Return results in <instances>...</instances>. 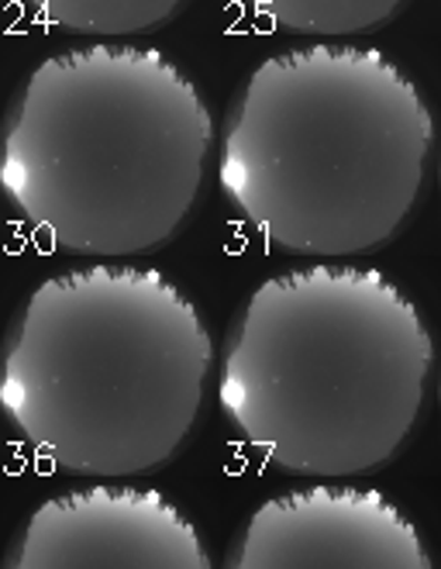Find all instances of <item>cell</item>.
I'll use <instances>...</instances> for the list:
<instances>
[{"label":"cell","instance_id":"9","mask_svg":"<svg viewBox=\"0 0 441 569\" xmlns=\"http://www.w3.org/2000/svg\"><path fill=\"white\" fill-rule=\"evenodd\" d=\"M438 400H441V383H438Z\"/></svg>","mask_w":441,"mask_h":569},{"label":"cell","instance_id":"2","mask_svg":"<svg viewBox=\"0 0 441 569\" xmlns=\"http://www.w3.org/2000/svg\"><path fill=\"white\" fill-rule=\"evenodd\" d=\"M431 352L411 297L380 270L303 266L245 300L224 342L218 400L287 473H365L414 428Z\"/></svg>","mask_w":441,"mask_h":569},{"label":"cell","instance_id":"6","mask_svg":"<svg viewBox=\"0 0 441 569\" xmlns=\"http://www.w3.org/2000/svg\"><path fill=\"white\" fill-rule=\"evenodd\" d=\"M224 569H431V559L380 490L318 483L255 508Z\"/></svg>","mask_w":441,"mask_h":569},{"label":"cell","instance_id":"3","mask_svg":"<svg viewBox=\"0 0 441 569\" xmlns=\"http://www.w3.org/2000/svg\"><path fill=\"white\" fill-rule=\"evenodd\" d=\"M211 356V335L180 287L156 270L97 262L49 277L21 305L0 405L66 473H146L193 428Z\"/></svg>","mask_w":441,"mask_h":569},{"label":"cell","instance_id":"10","mask_svg":"<svg viewBox=\"0 0 441 569\" xmlns=\"http://www.w3.org/2000/svg\"><path fill=\"white\" fill-rule=\"evenodd\" d=\"M438 180H441V166H438Z\"/></svg>","mask_w":441,"mask_h":569},{"label":"cell","instance_id":"4","mask_svg":"<svg viewBox=\"0 0 441 569\" xmlns=\"http://www.w3.org/2000/svg\"><path fill=\"white\" fill-rule=\"evenodd\" d=\"M211 139L208 104L162 52L100 42L49 56L21 83L0 183L66 252H149L193 208Z\"/></svg>","mask_w":441,"mask_h":569},{"label":"cell","instance_id":"1","mask_svg":"<svg viewBox=\"0 0 441 569\" xmlns=\"http://www.w3.org/2000/svg\"><path fill=\"white\" fill-rule=\"evenodd\" d=\"M431 136L424 97L383 52L308 46L245 80L218 180L265 242L297 256L369 252L414 208Z\"/></svg>","mask_w":441,"mask_h":569},{"label":"cell","instance_id":"8","mask_svg":"<svg viewBox=\"0 0 441 569\" xmlns=\"http://www.w3.org/2000/svg\"><path fill=\"white\" fill-rule=\"evenodd\" d=\"M249 4L297 36H355L387 21L400 0H249Z\"/></svg>","mask_w":441,"mask_h":569},{"label":"cell","instance_id":"5","mask_svg":"<svg viewBox=\"0 0 441 569\" xmlns=\"http://www.w3.org/2000/svg\"><path fill=\"white\" fill-rule=\"evenodd\" d=\"M4 569H211V559L159 490L97 483L36 508Z\"/></svg>","mask_w":441,"mask_h":569},{"label":"cell","instance_id":"7","mask_svg":"<svg viewBox=\"0 0 441 569\" xmlns=\"http://www.w3.org/2000/svg\"><path fill=\"white\" fill-rule=\"evenodd\" d=\"M28 8L73 36H134L166 21L180 0H28Z\"/></svg>","mask_w":441,"mask_h":569}]
</instances>
